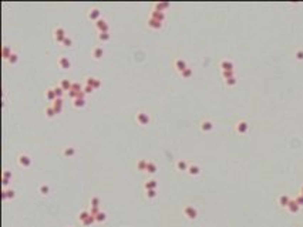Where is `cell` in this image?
<instances>
[{
	"label": "cell",
	"instance_id": "e575fe53",
	"mask_svg": "<svg viewBox=\"0 0 303 227\" xmlns=\"http://www.w3.org/2000/svg\"><path fill=\"white\" fill-rule=\"evenodd\" d=\"M95 217V221L97 223H103V221H106L107 220V214H106V211H100L97 216H94Z\"/></svg>",
	"mask_w": 303,
	"mask_h": 227
},
{
	"label": "cell",
	"instance_id": "9a60e30c",
	"mask_svg": "<svg viewBox=\"0 0 303 227\" xmlns=\"http://www.w3.org/2000/svg\"><path fill=\"white\" fill-rule=\"evenodd\" d=\"M201 173V168L198 166V165H195V163H191L188 168V175L189 176H198Z\"/></svg>",
	"mask_w": 303,
	"mask_h": 227
},
{
	"label": "cell",
	"instance_id": "ac0fdd59",
	"mask_svg": "<svg viewBox=\"0 0 303 227\" xmlns=\"http://www.w3.org/2000/svg\"><path fill=\"white\" fill-rule=\"evenodd\" d=\"M104 54H106V51H104L103 47H95V49L93 50V58H94V60H101Z\"/></svg>",
	"mask_w": 303,
	"mask_h": 227
},
{
	"label": "cell",
	"instance_id": "44dd1931",
	"mask_svg": "<svg viewBox=\"0 0 303 227\" xmlns=\"http://www.w3.org/2000/svg\"><path fill=\"white\" fill-rule=\"evenodd\" d=\"M51 105H53V108H54V111H56V112L61 114V111H63V99H61V98H57V99H56Z\"/></svg>",
	"mask_w": 303,
	"mask_h": 227
},
{
	"label": "cell",
	"instance_id": "f1b7e54d",
	"mask_svg": "<svg viewBox=\"0 0 303 227\" xmlns=\"http://www.w3.org/2000/svg\"><path fill=\"white\" fill-rule=\"evenodd\" d=\"M169 7V3H167V1H159V3H155L154 4V9L155 10H159V11H164L165 9Z\"/></svg>",
	"mask_w": 303,
	"mask_h": 227
},
{
	"label": "cell",
	"instance_id": "d6a6232c",
	"mask_svg": "<svg viewBox=\"0 0 303 227\" xmlns=\"http://www.w3.org/2000/svg\"><path fill=\"white\" fill-rule=\"evenodd\" d=\"M91 216V213H90V210H83V211H80V214H78V220L80 221H84V220H87L88 217Z\"/></svg>",
	"mask_w": 303,
	"mask_h": 227
},
{
	"label": "cell",
	"instance_id": "4fadbf2b",
	"mask_svg": "<svg viewBox=\"0 0 303 227\" xmlns=\"http://www.w3.org/2000/svg\"><path fill=\"white\" fill-rule=\"evenodd\" d=\"M290 202H292V199H290L287 195H280L278 197V203H279V206H280V207H285V209H286Z\"/></svg>",
	"mask_w": 303,
	"mask_h": 227
},
{
	"label": "cell",
	"instance_id": "8fae6325",
	"mask_svg": "<svg viewBox=\"0 0 303 227\" xmlns=\"http://www.w3.org/2000/svg\"><path fill=\"white\" fill-rule=\"evenodd\" d=\"M199 128H201L202 132H211L213 129V122L209 121V119H204L199 123Z\"/></svg>",
	"mask_w": 303,
	"mask_h": 227
},
{
	"label": "cell",
	"instance_id": "f6af8a7d",
	"mask_svg": "<svg viewBox=\"0 0 303 227\" xmlns=\"http://www.w3.org/2000/svg\"><path fill=\"white\" fill-rule=\"evenodd\" d=\"M91 207H100V199L97 196L91 197Z\"/></svg>",
	"mask_w": 303,
	"mask_h": 227
},
{
	"label": "cell",
	"instance_id": "4dcf8cb0",
	"mask_svg": "<svg viewBox=\"0 0 303 227\" xmlns=\"http://www.w3.org/2000/svg\"><path fill=\"white\" fill-rule=\"evenodd\" d=\"M46 116L47 118H54L56 115H57V112L54 111V108H53V105H49V106H46Z\"/></svg>",
	"mask_w": 303,
	"mask_h": 227
},
{
	"label": "cell",
	"instance_id": "8992f818",
	"mask_svg": "<svg viewBox=\"0 0 303 227\" xmlns=\"http://www.w3.org/2000/svg\"><path fill=\"white\" fill-rule=\"evenodd\" d=\"M87 17H88V20H91V21H98L100 19H101V11H100V9L94 7V9H90L88 10V14H87Z\"/></svg>",
	"mask_w": 303,
	"mask_h": 227
},
{
	"label": "cell",
	"instance_id": "7bdbcfd3",
	"mask_svg": "<svg viewBox=\"0 0 303 227\" xmlns=\"http://www.w3.org/2000/svg\"><path fill=\"white\" fill-rule=\"evenodd\" d=\"M83 87L80 82H73V87H71V89H74V91H77V92H83Z\"/></svg>",
	"mask_w": 303,
	"mask_h": 227
},
{
	"label": "cell",
	"instance_id": "b9f144b4",
	"mask_svg": "<svg viewBox=\"0 0 303 227\" xmlns=\"http://www.w3.org/2000/svg\"><path fill=\"white\" fill-rule=\"evenodd\" d=\"M222 77H223V80L232 78V77H235V71H222Z\"/></svg>",
	"mask_w": 303,
	"mask_h": 227
},
{
	"label": "cell",
	"instance_id": "7a4b0ae2",
	"mask_svg": "<svg viewBox=\"0 0 303 227\" xmlns=\"http://www.w3.org/2000/svg\"><path fill=\"white\" fill-rule=\"evenodd\" d=\"M17 162H19V165H20L22 168H30L33 161H32V156H30V155L23 152V153H20L17 156Z\"/></svg>",
	"mask_w": 303,
	"mask_h": 227
},
{
	"label": "cell",
	"instance_id": "7dc6e473",
	"mask_svg": "<svg viewBox=\"0 0 303 227\" xmlns=\"http://www.w3.org/2000/svg\"><path fill=\"white\" fill-rule=\"evenodd\" d=\"M295 57H296V60L303 61V50H297V51L295 53Z\"/></svg>",
	"mask_w": 303,
	"mask_h": 227
},
{
	"label": "cell",
	"instance_id": "277c9868",
	"mask_svg": "<svg viewBox=\"0 0 303 227\" xmlns=\"http://www.w3.org/2000/svg\"><path fill=\"white\" fill-rule=\"evenodd\" d=\"M184 214H185V217H187V219L195 220L198 217V210L194 207V206L188 204V206H185V207H184Z\"/></svg>",
	"mask_w": 303,
	"mask_h": 227
},
{
	"label": "cell",
	"instance_id": "f35d334b",
	"mask_svg": "<svg viewBox=\"0 0 303 227\" xmlns=\"http://www.w3.org/2000/svg\"><path fill=\"white\" fill-rule=\"evenodd\" d=\"M53 88H54V92H56V95H57V98H61L63 95H64V92H66V91H64V89L61 88L60 85H56V87H53Z\"/></svg>",
	"mask_w": 303,
	"mask_h": 227
},
{
	"label": "cell",
	"instance_id": "d6986e66",
	"mask_svg": "<svg viewBox=\"0 0 303 227\" xmlns=\"http://www.w3.org/2000/svg\"><path fill=\"white\" fill-rule=\"evenodd\" d=\"M46 98H47V101H50V102H54V101L57 99V95H56V92H54V88L46 89Z\"/></svg>",
	"mask_w": 303,
	"mask_h": 227
},
{
	"label": "cell",
	"instance_id": "f546056e",
	"mask_svg": "<svg viewBox=\"0 0 303 227\" xmlns=\"http://www.w3.org/2000/svg\"><path fill=\"white\" fill-rule=\"evenodd\" d=\"M11 179H13V173L9 172V170H4V172H3V185L6 186Z\"/></svg>",
	"mask_w": 303,
	"mask_h": 227
},
{
	"label": "cell",
	"instance_id": "bcb514c9",
	"mask_svg": "<svg viewBox=\"0 0 303 227\" xmlns=\"http://www.w3.org/2000/svg\"><path fill=\"white\" fill-rule=\"evenodd\" d=\"M83 92H84L85 95H87V94H93V92H94V88H93V87H90V85H84Z\"/></svg>",
	"mask_w": 303,
	"mask_h": 227
},
{
	"label": "cell",
	"instance_id": "816d5d0a",
	"mask_svg": "<svg viewBox=\"0 0 303 227\" xmlns=\"http://www.w3.org/2000/svg\"><path fill=\"white\" fill-rule=\"evenodd\" d=\"M100 87H101V80L95 78V81H94V84H93V88H94V89H98Z\"/></svg>",
	"mask_w": 303,
	"mask_h": 227
},
{
	"label": "cell",
	"instance_id": "30bf717a",
	"mask_svg": "<svg viewBox=\"0 0 303 227\" xmlns=\"http://www.w3.org/2000/svg\"><path fill=\"white\" fill-rule=\"evenodd\" d=\"M219 67H221L222 71H233L235 70V65L230 60H222L219 63Z\"/></svg>",
	"mask_w": 303,
	"mask_h": 227
},
{
	"label": "cell",
	"instance_id": "1f68e13d",
	"mask_svg": "<svg viewBox=\"0 0 303 227\" xmlns=\"http://www.w3.org/2000/svg\"><path fill=\"white\" fill-rule=\"evenodd\" d=\"M110 39H111V34H110V31L98 33V40H100V41H103V43H107V41H110Z\"/></svg>",
	"mask_w": 303,
	"mask_h": 227
},
{
	"label": "cell",
	"instance_id": "d4e9b609",
	"mask_svg": "<svg viewBox=\"0 0 303 227\" xmlns=\"http://www.w3.org/2000/svg\"><path fill=\"white\" fill-rule=\"evenodd\" d=\"M157 185H158V183H157V180H154V179H149V180H147V182L144 183V189H145V190H151V189H154V190H155Z\"/></svg>",
	"mask_w": 303,
	"mask_h": 227
},
{
	"label": "cell",
	"instance_id": "681fc988",
	"mask_svg": "<svg viewBox=\"0 0 303 227\" xmlns=\"http://www.w3.org/2000/svg\"><path fill=\"white\" fill-rule=\"evenodd\" d=\"M295 202L297 203V204H299L300 207H302V206H303V196H302V195H297V196L295 197Z\"/></svg>",
	"mask_w": 303,
	"mask_h": 227
},
{
	"label": "cell",
	"instance_id": "74e56055",
	"mask_svg": "<svg viewBox=\"0 0 303 227\" xmlns=\"http://www.w3.org/2000/svg\"><path fill=\"white\" fill-rule=\"evenodd\" d=\"M192 74H194L192 68H189V67H188L185 71H182V73H181V77H182V78H191V77H192Z\"/></svg>",
	"mask_w": 303,
	"mask_h": 227
},
{
	"label": "cell",
	"instance_id": "ab89813d",
	"mask_svg": "<svg viewBox=\"0 0 303 227\" xmlns=\"http://www.w3.org/2000/svg\"><path fill=\"white\" fill-rule=\"evenodd\" d=\"M93 223H95V217H94V216H90L87 220H84V221H83V226L88 227V226H91Z\"/></svg>",
	"mask_w": 303,
	"mask_h": 227
},
{
	"label": "cell",
	"instance_id": "83f0119b",
	"mask_svg": "<svg viewBox=\"0 0 303 227\" xmlns=\"http://www.w3.org/2000/svg\"><path fill=\"white\" fill-rule=\"evenodd\" d=\"M147 165H148V161L139 159L138 162H137V169H138L139 172H145V170H147Z\"/></svg>",
	"mask_w": 303,
	"mask_h": 227
},
{
	"label": "cell",
	"instance_id": "6da1fadb",
	"mask_svg": "<svg viewBox=\"0 0 303 227\" xmlns=\"http://www.w3.org/2000/svg\"><path fill=\"white\" fill-rule=\"evenodd\" d=\"M135 119H137V122H138L141 126H145V125H149V123H151V116H149V114H148L147 111H138Z\"/></svg>",
	"mask_w": 303,
	"mask_h": 227
},
{
	"label": "cell",
	"instance_id": "836d02e7",
	"mask_svg": "<svg viewBox=\"0 0 303 227\" xmlns=\"http://www.w3.org/2000/svg\"><path fill=\"white\" fill-rule=\"evenodd\" d=\"M39 193H40L41 196H47L50 193V186H47V185H41V186L39 187Z\"/></svg>",
	"mask_w": 303,
	"mask_h": 227
},
{
	"label": "cell",
	"instance_id": "f5cc1de1",
	"mask_svg": "<svg viewBox=\"0 0 303 227\" xmlns=\"http://www.w3.org/2000/svg\"><path fill=\"white\" fill-rule=\"evenodd\" d=\"M299 195H302V196H303V186L300 187V193H299Z\"/></svg>",
	"mask_w": 303,
	"mask_h": 227
},
{
	"label": "cell",
	"instance_id": "484cf974",
	"mask_svg": "<svg viewBox=\"0 0 303 227\" xmlns=\"http://www.w3.org/2000/svg\"><path fill=\"white\" fill-rule=\"evenodd\" d=\"M3 199L4 200H7V199H14V196H16V193H14V190L13 189H4L3 190Z\"/></svg>",
	"mask_w": 303,
	"mask_h": 227
},
{
	"label": "cell",
	"instance_id": "52a82bcc",
	"mask_svg": "<svg viewBox=\"0 0 303 227\" xmlns=\"http://www.w3.org/2000/svg\"><path fill=\"white\" fill-rule=\"evenodd\" d=\"M235 131H236L238 133L243 135V133H246V132L249 131V123H248L246 121H239V122H236V125H235Z\"/></svg>",
	"mask_w": 303,
	"mask_h": 227
},
{
	"label": "cell",
	"instance_id": "60d3db41",
	"mask_svg": "<svg viewBox=\"0 0 303 227\" xmlns=\"http://www.w3.org/2000/svg\"><path fill=\"white\" fill-rule=\"evenodd\" d=\"M236 77H232V78H228V80H225V84L228 85V87H233V85H236Z\"/></svg>",
	"mask_w": 303,
	"mask_h": 227
},
{
	"label": "cell",
	"instance_id": "ee69618b",
	"mask_svg": "<svg viewBox=\"0 0 303 227\" xmlns=\"http://www.w3.org/2000/svg\"><path fill=\"white\" fill-rule=\"evenodd\" d=\"M145 195H147L148 199H154V197H157V190H154V189H151V190H145Z\"/></svg>",
	"mask_w": 303,
	"mask_h": 227
},
{
	"label": "cell",
	"instance_id": "2e32d148",
	"mask_svg": "<svg viewBox=\"0 0 303 227\" xmlns=\"http://www.w3.org/2000/svg\"><path fill=\"white\" fill-rule=\"evenodd\" d=\"M286 210L289 211V213H292V214H295V213H297V211L300 210V206L295 202V199H292V202L289 203V206L286 207Z\"/></svg>",
	"mask_w": 303,
	"mask_h": 227
},
{
	"label": "cell",
	"instance_id": "9c48e42d",
	"mask_svg": "<svg viewBox=\"0 0 303 227\" xmlns=\"http://www.w3.org/2000/svg\"><path fill=\"white\" fill-rule=\"evenodd\" d=\"M95 29L98 30V33L110 31V26H108V23H107L106 19H100L98 21L95 23Z\"/></svg>",
	"mask_w": 303,
	"mask_h": 227
},
{
	"label": "cell",
	"instance_id": "7c38bea8",
	"mask_svg": "<svg viewBox=\"0 0 303 227\" xmlns=\"http://www.w3.org/2000/svg\"><path fill=\"white\" fill-rule=\"evenodd\" d=\"M148 27L149 29H152V30H161L162 29V21H159V20H155V19H148Z\"/></svg>",
	"mask_w": 303,
	"mask_h": 227
},
{
	"label": "cell",
	"instance_id": "e0dca14e",
	"mask_svg": "<svg viewBox=\"0 0 303 227\" xmlns=\"http://www.w3.org/2000/svg\"><path fill=\"white\" fill-rule=\"evenodd\" d=\"M188 168H189V163L185 159H180L177 162V170H180V172H188Z\"/></svg>",
	"mask_w": 303,
	"mask_h": 227
},
{
	"label": "cell",
	"instance_id": "ba28073f",
	"mask_svg": "<svg viewBox=\"0 0 303 227\" xmlns=\"http://www.w3.org/2000/svg\"><path fill=\"white\" fill-rule=\"evenodd\" d=\"M174 68L178 71V73H182V71H185L187 68H188V65H187V61L185 60H182V58H177L175 61H174Z\"/></svg>",
	"mask_w": 303,
	"mask_h": 227
},
{
	"label": "cell",
	"instance_id": "cb8c5ba5",
	"mask_svg": "<svg viewBox=\"0 0 303 227\" xmlns=\"http://www.w3.org/2000/svg\"><path fill=\"white\" fill-rule=\"evenodd\" d=\"M13 54V50H11V47H9V46H3V49H1V56H3V58L4 60H9V57Z\"/></svg>",
	"mask_w": 303,
	"mask_h": 227
},
{
	"label": "cell",
	"instance_id": "d590c367",
	"mask_svg": "<svg viewBox=\"0 0 303 227\" xmlns=\"http://www.w3.org/2000/svg\"><path fill=\"white\" fill-rule=\"evenodd\" d=\"M9 63L11 65H14V64H17V61H19V54H17L16 51H13V54L9 57V60H7Z\"/></svg>",
	"mask_w": 303,
	"mask_h": 227
},
{
	"label": "cell",
	"instance_id": "5bb4252c",
	"mask_svg": "<svg viewBox=\"0 0 303 227\" xmlns=\"http://www.w3.org/2000/svg\"><path fill=\"white\" fill-rule=\"evenodd\" d=\"M151 19H155V20H159V21H164L165 20V13L164 11H159V10H155L152 9L151 10V14H149Z\"/></svg>",
	"mask_w": 303,
	"mask_h": 227
},
{
	"label": "cell",
	"instance_id": "8d00e7d4",
	"mask_svg": "<svg viewBox=\"0 0 303 227\" xmlns=\"http://www.w3.org/2000/svg\"><path fill=\"white\" fill-rule=\"evenodd\" d=\"M61 44H63V47H66V49H70V47L73 46V39L67 36L66 39L63 40V43H61Z\"/></svg>",
	"mask_w": 303,
	"mask_h": 227
},
{
	"label": "cell",
	"instance_id": "ffe728a7",
	"mask_svg": "<svg viewBox=\"0 0 303 227\" xmlns=\"http://www.w3.org/2000/svg\"><path fill=\"white\" fill-rule=\"evenodd\" d=\"M58 85L64 89V91H67V92H68V91L71 89V87H73V82L70 81L68 78H64V80H61V81H60V84H58Z\"/></svg>",
	"mask_w": 303,
	"mask_h": 227
},
{
	"label": "cell",
	"instance_id": "7402d4cb",
	"mask_svg": "<svg viewBox=\"0 0 303 227\" xmlns=\"http://www.w3.org/2000/svg\"><path fill=\"white\" fill-rule=\"evenodd\" d=\"M63 155H64L66 158H73V156H75V148H73V146H66V148L63 149Z\"/></svg>",
	"mask_w": 303,
	"mask_h": 227
},
{
	"label": "cell",
	"instance_id": "4316f807",
	"mask_svg": "<svg viewBox=\"0 0 303 227\" xmlns=\"http://www.w3.org/2000/svg\"><path fill=\"white\" fill-rule=\"evenodd\" d=\"M73 106L74 108H84L85 106V99L84 98H75V99H73Z\"/></svg>",
	"mask_w": 303,
	"mask_h": 227
},
{
	"label": "cell",
	"instance_id": "3957f363",
	"mask_svg": "<svg viewBox=\"0 0 303 227\" xmlns=\"http://www.w3.org/2000/svg\"><path fill=\"white\" fill-rule=\"evenodd\" d=\"M53 37H54V40L57 41V43H63V40L67 37V31L64 30V27H61V26H57L56 29H54V31H53Z\"/></svg>",
	"mask_w": 303,
	"mask_h": 227
},
{
	"label": "cell",
	"instance_id": "f907efd6",
	"mask_svg": "<svg viewBox=\"0 0 303 227\" xmlns=\"http://www.w3.org/2000/svg\"><path fill=\"white\" fill-rule=\"evenodd\" d=\"M100 207H91L90 209V213H91V216H97V214H98L100 213Z\"/></svg>",
	"mask_w": 303,
	"mask_h": 227
},
{
	"label": "cell",
	"instance_id": "603a6c76",
	"mask_svg": "<svg viewBox=\"0 0 303 227\" xmlns=\"http://www.w3.org/2000/svg\"><path fill=\"white\" fill-rule=\"evenodd\" d=\"M157 170H158V166H157V163L155 162H148V165H147V172L148 175H155L157 173Z\"/></svg>",
	"mask_w": 303,
	"mask_h": 227
},
{
	"label": "cell",
	"instance_id": "5b68a950",
	"mask_svg": "<svg viewBox=\"0 0 303 227\" xmlns=\"http://www.w3.org/2000/svg\"><path fill=\"white\" fill-rule=\"evenodd\" d=\"M57 64L61 70H70V68H71V61H70V58L66 57V56L60 57V58L57 60Z\"/></svg>",
	"mask_w": 303,
	"mask_h": 227
},
{
	"label": "cell",
	"instance_id": "c3c4849f",
	"mask_svg": "<svg viewBox=\"0 0 303 227\" xmlns=\"http://www.w3.org/2000/svg\"><path fill=\"white\" fill-rule=\"evenodd\" d=\"M94 81H95V78H94V77H87V78H85V85H90V87H93Z\"/></svg>",
	"mask_w": 303,
	"mask_h": 227
}]
</instances>
